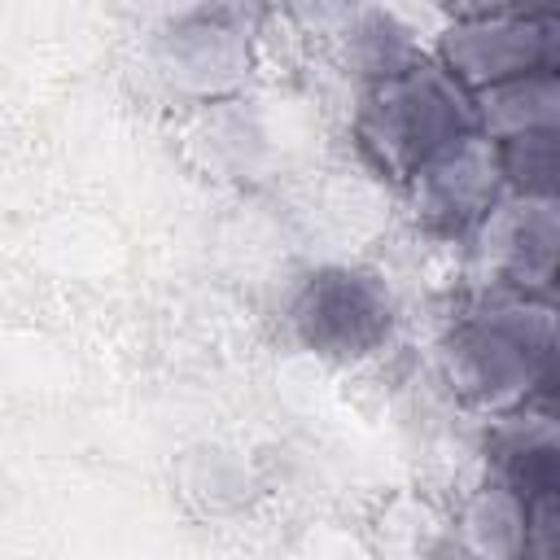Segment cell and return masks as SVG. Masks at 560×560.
Wrapping results in <instances>:
<instances>
[{
	"label": "cell",
	"instance_id": "cell-1",
	"mask_svg": "<svg viewBox=\"0 0 560 560\" xmlns=\"http://www.w3.org/2000/svg\"><path fill=\"white\" fill-rule=\"evenodd\" d=\"M560 354V298L486 284L446 328L442 368L455 394L490 416L529 407Z\"/></svg>",
	"mask_w": 560,
	"mask_h": 560
},
{
	"label": "cell",
	"instance_id": "cell-2",
	"mask_svg": "<svg viewBox=\"0 0 560 560\" xmlns=\"http://www.w3.org/2000/svg\"><path fill=\"white\" fill-rule=\"evenodd\" d=\"M472 131H481L477 92H468L429 52L359 92L354 140L363 158L394 184H407L433 153L451 149Z\"/></svg>",
	"mask_w": 560,
	"mask_h": 560
},
{
	"label": "cell",
	"instance_id": "cell-3",
	"mask_svg": "<svg viewBox=\"0 0 560 560\" xmlns=\"http://www.w3.org/2000/svg\"><path fill=\"white\" fill-rule=\"evenodd\" d=\"M398 324V302L389 284L350 262H328L311 271L289 298V332L302 350L328 363H359L376 354Z\"/></svg>",
	"mask_w": 560,
	"mask_h": 560
},
{
	"label": "cell",
	"instance_id": "cell-4",
	"mask_svg": "<svg viewBox=\"0 0 560 560\" xmlns=\"http://www.w3.org/2000/svg\"><path fill=\"white\" fill-rule=\"evenodd\" d=\"M407 210L416 228L433 241H468L477 223L490 214V206L508 192L503 153L499 140L472 131L455 140L451 149L433 153L407 184Z\"/></svg>",
	"mask_w": 560,
	"mask_h": 560
},
{
	"label": "cell",
	"instance_id": "cell-5",
	"mask_svg": "<svg viewBox=\"0 0 560 560\" xmlns=\"http://www.w3.org/2000/svg\"><path fill=\"white\" fill-rule=\"evenodd\" d=\"M481 284L556 293L560 276V201L508 188L464 241Z\"/></svg>",
	"mask_w": 560,
	"mask_h": 560
},
{
	"label": "cell",
	"instance_id": "cell-6",
	"mask_svg": "<svg viewBox=\"0 0 560 560\" xmlns=\"http://www.w3.org/2000/svg\"><path fill=\"white\" fill-rule=\"evenodd\" d=\"M249 35L254 22L236 0H206L162 31L158 61L179 88L223 92L249 66Z\"/></svg>",
	"mask_w": 560,
	"mask_h": 560
},
{
	"label": "cell",
	"instance_id": "cell-7",
	"mask_svg": "<svg viewBox=\"0 0 560 560\" xmlns=\"http://www.w3.org/2000/svg\"><path fill=\"white\" fill-rule=\"evenodd\" d=\"M433 57L468 92H486L494 83H508V79L542 66V18H538V9L455 18L438 35Z\"/></svg>",
	"mask_w": 560,
	"mask_h": 560
},
{
	"label": "cell",
	"instance_id": "cell-8",
	"mask_svg": "<svg viewBox=\"0 0 560 560\" xmlns=\"http://www.w3.org/2000/svg\"><path fill=\"white\" fill-rule=\"evenodd\" d=\"M486 477L508 486L525 508L560 499V411H499L486 433Z\"/></svg>",
	"mask_w": 560,
	"mask_h": 560
},
{
	"label": "cell",
	"instance_id": "cell-9",
	"mask_svg": "<svg viewBox=\"0 0 560 560\" xmlns=\"http://www.w3.org/2000/svg\"><path fill=\"white\" fill-rule=\"evenodd\" d=\"M477 127L490 140L529 136L542 127H560V74L547 66L525 70L508 83L477 92Z\"/></svg>",
	"mask_w": 560,
	"mask_h": 560
},
{
	"label": "cell",
	"instance_id": "cell-10",
	"mask_svg": "<svg viewBox=\"0 0 560 560\" xmlns=\"http://www.w3.org/2000/svg\"><path fill=\"white\" fill-rule=\"evenodd\" d=\"M341 52H346V66L354 70V79L363 88L376 83V79H389V74H398V70H407L411 61L424 57L411 26L398 13L372 9V4L341 26Z\"/></svg>",
	"mask_w": 560,
	"mask_h": 560
},
{
	"label": "cell",
	"instance_id": "cell-11",
	"mask_svg": "<svg viewBox=\"0 0 560 560\" xmlns=\"http://www.w3.org/2000/svg\"><path fill=\"white\" fill-rule=\"evenodd\" d=\"M464 547L477 556H525V534H529V508L499 481H481L477 494L464 503L459 516Z\"/></svg>",
	"mask_w": 560,
	"mask_h": 560
},
{
	"label": "cell",
	"instance_id": "cell-12",
	"mask_svg": "<svg viewBox=\"0 0 560 560\" xmlns=\"http://www.w3.org/2000/svg\"><path fill=\"white\" fill-rule=\"evenodd\" d=\"M499 153H503L508 188L560 201V127L499 140Z\"/></svg>",
	"mask_w": 560,
	"mask_h": 560
},
{
	"label": "cell",
	"instance_id": "cell-13",
	"mask_svg": "<svg viewBox=\"0 0 560 560\" xmlns=\"http://www.w3.org/2000/svg\"><path fill=\"white\" fill-rule=\"evenodd\" d=\"M525 556L560 560V499H538V503H529Z\"/></svg>",
	"mask_w": 560,
	"mask_h": 560
},
{
	"label": "cell",
	"instance_id": "cell-14",
	"mask_svg": "<svg viewBox=\"0 0 560 560\" xmlns=\"http://www.w3.org/2000/svg\"><path fill=\"white\" fill-rule=\"evenodd\" d=\"M538 18H542V66L560 74V0H542Z\"/></svg>",
	"mask_w": 560,
	"mask_h": 560
},
{
	"label": "cell",
	"instance_id": "cell-15",
	"mask_svg": "<svg viewBox=\"0 0 560 560\" xmlns=\"http://www.w3.org/2000/svg\"><path fill=\"white\" fill-rule=\"evenodd\" d=\"M446 4L455 18H472V13H508V9H538L542 0H438Z\"/></svg>",
	"mask_w": 560,
	"mask_h": 560
},
{
	"label": "cell",
	"instance_id": "cell-16",
	"mask_svg": "<svg viewBox=\"0 0 560 560\" xmlns=\"http://www.w3.org/2000/svg\"><path fill=\"white\" fill-rule=\"evenodd\" d=\"M306 4H311V13L332 18L337 26H346L354 13H363V9H368V0H306Z\"/></svg>",
	"mask_w": 560,
	"mask_h": 560
},
{
	"label": "cell",
	"instance_id": "cell-17",
	"mask_svg": "<svg viewBox=\"0 0 560 560\" xmlns=\"http://www.w3.org/2000/svg\"><path fill=\"white\" fill-rule=\"evenodd\" d=\"M556 298H560V276H556Z\"/></svg>",
	"mask_w": 560,
	"mask_h": 560
}]
</instances>
